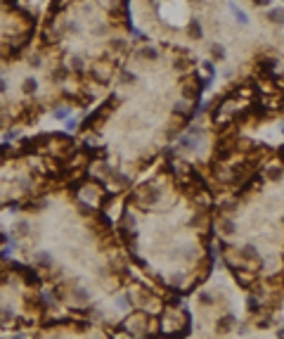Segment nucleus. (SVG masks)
I'll list each match as a JSON object with an SVG mask.
<instances>
[{
  "instance_id": "obj_10",
  "label": "nucleus",
  "mask_w": 284,
  "mask_h": 339,
  "mask_svg": "<svg viewBox=\"0 0 284 339\" xmlns=\"http://www.w3.org/2000/svg\"><path fill=\"white\" fill-rule=\"evenodd\" d=\"M31 339H114L111 330L88 318H57L45 320L33 330Z\"/></svg>"
},
{
  "instance_id": "obj_9",
  "label": "nucleus",
  "mask_w": 284,
  "mask_h": 339,
  "mask_svg": "<svg viewBox=\"0 0 284 339\" xmlns=\"http://www.w3.org/2000/svg\"><path fill=\"white\" fill-rule=\"evenodd\" d=\"M36 36V17L17 5V0H0V59L24 55Z\"/></svg>"
},
{
  "instance_id": "obj_7",
  "label": "nucleus",
  "mask_w": 284,
  "mask_h": 339,
  "mask_svg": "<svg viewBox=\"0 0 284 339\" xmlns=\"http://www.w3.org/2000/svg\"><path fill=\"white\" fill-rule=\"evenodd\" d=\"M284 110V53L258 45L249 59L216 90L206 112L211 135L244 133L261 126Z\"/></svg>"
},
{
  "instance_id": "obj_1",
  "label": "nucleus",
  "mask_w": 284,
  "mask_h": 339,
  "mask_svg": "<svg viewBox=\"0 0 284 339\" xmlns=\"http://www.w3.org/2000/svg\"><path fill=\"white\" fill-rule=\"evenodd\" d=\"M90 178L57 190L14 223L19 252L59 306L135 339H180L189 313L178 296L147 284L102 209Z\"/></svg>"
},
{
  "instance_id": "obj_6",
  "label": "nucleus",
  "mask_w": 284,
  "mask_h": 339,
  "mask_svg": "<svg viewBox=\"0 0 284 339\" xmlns=\"http://www.w3.org/2000/svg\"><path fill=\"white\" fill-rule=\"evenodd\" d=\"M90 159L78 138L43 133L0 147V211H29L57 190L88 178Z\"/></svg>"
},
{
  "instance_id": "obj_8",
  "label": "nucleus",
  "mask_w": 284,
  "mask_h": 339,
  "mask_svg": "<svg viewBox=\"0 0 284 339\" xmlns=\"http://www.w3.org/2000/svg\"><path fill=\"white\" fill-rule=\"evenodd\" d=\"M47 320V289L29 263L0 256V330H36Z\"/></svg>"
},
{
  "instance_id": "obj_5",
  "label": "nucleus",
  "mask_w": 284,
  "mask_h": 339,
  "mask_svg": "<svg viewBox=\"0 0 284 339\" xmlns=\"http://www.w3.org/2000/svg\"><path fill=\"white\" fill-rule=\"evenodd\" d=\"M133 0H50L33 50L47 59L66 105L90 107L109 90L133 41Z\"/></svg>"
},
{
  "instance_id": "obj_2",
  "label": "nucleus",
  "mask_w": 284,
  "mask_h": 339,
  "mask_svg": "<svg viewBox=\"0 0 284 339\" xmlns=\"http://www.w3.org/2000/svg\"><path fill=\"white\" fill-rule=\"evenodd\" d=\"M206 78L194 50L149 36L133 38L109 90L76 135L90 159L88 178L102 195L131 187L187 131Z\"/></svg>"
},
{
  "instance_id": "obj_3",
  "label": "nucleus",
  "mask_w": 284,
  "mask_h": 339,
  "mask_svg": "<svg viewBox=\"0 0 284 339\" xmlns=\"http://www.w3.org/2000/svg\"><path fill=\"white\" fill-rule=\"evenodd\" d=\"M201 175L220 259L246 294L251 320L263 325L284 304V145L218 133Z\"/></svg>"
},
{
  "instance_id": "obj_4",
  "label": "nucleus",
  "mask_w": 284,
  "mask_h": 339,
  "mask_svg": "<svg viewBox=\"0 0 284 339\" xmlns=\"http://www.w3.org/2000/svg\"><path fill=\"white\" fill-rule=\"evenodd\" d=\"M116 235L154 287L194 292L213 268V199L201 171L183 157L159 159L126 192Z\"/></svg>"
}]
</instances>
